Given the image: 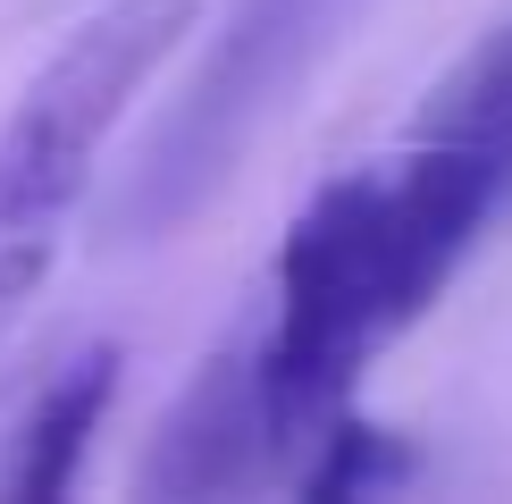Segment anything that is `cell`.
Listing matches in <instances>:
<instances>
[{
  "instance_id": "cell-3",
  "label": "cell",
  "mask_w": 512,
  "mask_h": 504,
  "mask_svg": "<svg viewBox=\"0 0 512 504\" xmlns=\"http://www.w3.org/2000/svg\"><path fill=\"white\" fill-rule=\"evenodd\" d=\"M261 471H277L261 345H236V353H219V362L177 395V412L160 420L135 496H236Z\"/></svg>"
},
{
  "instance_id": "cell-2",
  "label": "cell",
  "mask_w": 512,
  "mask_h": 504,
  "mask_svg": "<svg viewBox=\"0 0 512 504\" xmlns=\"http://www.w3.org/2000/svg\"><path fill=\"white\" fill-rule=\"evenodd\" d=\"M361 0H236L227 26L202 42V68L168 101V118L143 135L135 168L110 194L118 236H168L236 177V160L269 135V118L319 76V59L345 42Z\"/></svg>"
},
{
  "instance_id": "cell-1",
  "label": "cell",
  "mask_w": 512,
  "mask_h": 504,
  "mask_svg": "<svg viewBox=\"0 0 512 504\" xmlns=\"http://www.w3.org/2000/svg\"><path fill=\"white\" fill-rule=\"evenodd\" d=\"M194 17L202 0H101L26 76L9 126H0V336L26 320V303L51 278L76 202L93 194V160L110 126L168 68Z\"/></svg>"
},
{
  "instance_id": "cell-4",
  "label": "cell",
  "mask_w": 512,
  "mask_h": 504,
  "mask_svg": "<svg viewBox=\"0 0 512 504\" xmlns=\"http://www.w3.org/2000/svg\"><path fill=\"white\" fill-rule=\"evenodd\" d=\"M110 395H118V345H84V353H68V362L42 378L34 412L17 420L0 488L26 496V504L68 496V488H76V471H84V446H93L101 412H110Z\"/></svg>"
}]
</instances>
